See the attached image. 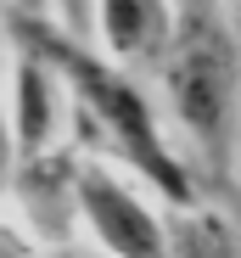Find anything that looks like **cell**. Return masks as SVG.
Returning a JSON list of instances; mask_svg holds the SVG:
<instances>
[{
  "mask_svg": "<svg viewBox=\"0 0 241 258\" xmlns=\"http://www.w3.org/2000/svg\"><path fill=\"white\" fill-rule=\"evenodd\" d=\"M73 219L112 258H163V219L107 163H73Z\"/></svg>",
  "mask_w": 241,
  "mask_h": 258,
  "instance_id": "3",
  "label": "cell"
},
{
  "mask_svg": "<svg viewBox=\"0 0 241 258\" xmlns=\"http://www.w3.org/2000/svg\"><path fill=\"white\" fill-rule=\"evenodd\" d=\"M163 258H241V230L219 202L174 208V219L163 225Z\"/></svg>",
  "mask_w": 241,
  "mask_h": 258,
  "instance_id": "5",
  "label": "cell"
},
{
  "mask_svg": "<svg viewBox=\"0 0 241 258\" xmlns=\"http://www.w3.org/2000/svg\"><path fill=\"white\" fill-rule=\"evenodd\" d=\"M96 34L112 62H157L169 34V0H96Z\"/></svg>",
  "mask_w": 241,
  "mask_h": 258,
  "instance_id": "4",
  "label": "cell"
},
{
  "mask_svg": "<svg viewBox=\"0 0 241 258\" xmlns=\"http://www.w3.org/2000/svg\"><path fill=\"white\" fill-rule=\"evenodd\" d=\"M0 23H6L12 45L34 51L39 62L51 68V79H56V90H62V101H67V112H73V129H78L85 146L107 152L112 163H124L129 174H140L169 208L208 202L202 185H196V174L174 157V146H169V135H163V123H157L146 90L124 73V62H112L107 51L73 39L67 28L45 23L39 12L17 6V0L0 6Z\"/></svg>",
  "mask_w": 241,
  "mask_h": 258,
  "instance_id": "1",
  "label": "cell"
},
{
  "mask_svg": "<svg viewBox=\"0 0 241 258\" xmlns=\"http://www.w3.org/2000/svg\"><path fill=\"white\" fill-rule=\"evenodd\" d=\"M235 17H241V0H235Z\"/></svg>",
  "mask_w": 241,
  "mask_h": 258,
  "instance_id": "6",
  "label": "cell"
},
{
  "mask_svg": "<svg viewBox=\"0 0 241 258\" xmlns=\"http://www.w3.org/2000/svg\"><path fill=\"white\" fill-rule=\"evenodd\" d=\"M151 68L196 152L202 197L241 208V39L219 0H169V34Z\"/></svg>",
  "mask_w": 241,
  "mask_h": 258,
  "instance_id": "2",
  "label": "cell"
}]
</instances>
